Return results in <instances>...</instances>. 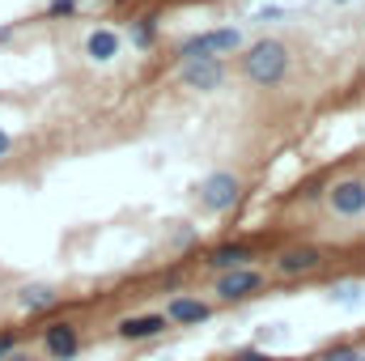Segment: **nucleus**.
<instances>
[{
    "label": "nucleus",
    "mask_w": 365,
    "mask_h": 361,
    "mask_svg": "<svg viewBox=\"0 0 365 361\" xmlns=\"http://www.w3.org/2000/svg\"><path fill=\"white\" fill-rule=\"evenodd\" d=\"M289 64H293V56H289V47L280 39H259L242 56V77L251 86H259V90H272L289 77Z\"/></svg>",
    "instance_id": "f257e3e1"
},
{
    "label": "nucleus",
    "mask_w": 365,
    "mask_h": 361,
    "mask_svg": "<svg viewBox=\"0 0 365 361\" xmlns=\"http://www.w3.org/2000/svg\"><path fill=\"white\" fill-rule=\"evenodd\" d=\"M242 51V30L238 26H217V30H200L179 43V64L182 60H225Z\"/></svg>",
    "instance_id": "f03ea898"
},
{
    "label": "nucleus",
    "mask_w": 365,
    "mask_h": 361,
    "mask_svg": "<svg viewBox=\"0 0 365 361\" xmlns=\"http://www.w3.org/2000/svg\"><path fill=\"white\" fill-rule=\"evenodd\" d=\"M195 195H200L204 213H230L238 204V195H242V179L234 171H212L208 179L195 187Z\"/></svg>",
    "instance_id": "7ed1b4c3"
},
{
    "label": "nucleus",
    "mask_w": 365,
    "mask_h": 361,
    "mask_svg": "<svg viewBox=\"0 0 365 361\" xmlns=\"http://www.w3.org/2000/svg\"><path fill=\"white\" fill-rule=\"evenodd\" d=\"M259 289H264V272H255L251 264H247V268L217 272V285H212V293H217L221 302H247V298L259 293Z\"/></svg>",
    "instance_id": "20e7f679"
},
{
    "label": "nucleus",
    "mask_w": 365,
    "mask_h": 361,
    "mask_svg": "<svg viewBox=\"0 0 365 361\" xmlns=\"http://www.w3.org/2000/svg\"><path fill=\"white\" fill-rule=\"evenodd\" d=\"M179 81L195 93H217L225 86V60H182Z\"/></svg>",
    "instance_id": "39448f33"
},
{
    "label": "nucleus",
    "mask_w": 365,
    "mask_h": 361,
    "mask_svg": "<svg viewBox=\"0 0 365 361\" xmlns=\"http://www.w3.org/2000/svg\"><path fill=\"white\" fill-rule=\"evenodd\" d=\"M43 353L51 361H73L81 353V332H77V323H68V319H56V323H47L43 327Z\"/></svg>",
    "instance_id": "423d86ee"
},
{
    "label": "nucleus",
    "mask_w": 365,
    "mask_h": 361,
    "mask_svg": "<svg viewBox=\"0 0 365 361\" xmlns=\"http://www.w3.org/2000/svg\"><path fill=\"white\" fill-rule=\"evenodd\" d=\"M327 208L336 217H361L365 213V179H340L327 187Z\"/></svg>",
    "instance_id": "0eeeda50"
},
{
    "label": "nucleus",
    "mask_w": 365,
    "mask_h": 361,
    "mask_svg": "<svg viewBox=\"0 0 365 361\" xmlns=\"http://www.w3.org/2000/svg\"><path fill=\"white\" fill-rule=\"evenodd\" d=\"M162 315L170 319V327H200V323H208V319H212V306H208L204 298L179 293V298H170V302H166V310H162Z\"/></svg>",
    "instance_id": "6e6552de"
},
{
    "label": "nucleus",
    "mask_w": 365,
    "mask_h": 361,
    "mask_svg": "<svg viewBox=\"0 0 365 361\" xmlns=\"http://www.w3.org/2000/svg\"><path fill=\"white\" fill-rule=\"evenodd\" d=\"M170 327V319L166 315H128V319H119L115 323V336L119 340H132V345H140V340H153V336H162Z\"/></svg>",
    "instance_id": "1a4fd4ad"
},
{
    "label": "nucleus",
    "mask_w": 365,
    "mask_h": 361,
    "mask_svg": "<svg viewBox=\"0 0 365 361\" xmlns=\"http://www.w3.org/2000/svg\"><path fill=\"white\" fill-rule=\"evenodd\" d=\"M323 268V251L319 247H284L276 255V272L280 276H310Z\"/></svg>",
    "instance_id": "9d476101"
},
{
    "label": "nucleus",
    "mask_w": 365,
    "mask_h": 361,
    "mask_svg": "<svg viewBox=\"0 0 365 361\" xmlns=\"http://www.w3.org/2000/svg\"><path fill=\"white\" fill-rule=\"evenodd\" d=\"M13 302H17L26 315H43V310H51V306H60V289L47 285V280H30V285H21V289L13 293Z\"/></svg>",
    "instance_id": "9b49d317"
},
{
    "label": "nucleus",
    "mask_w": 365,
    "mask_h": 361,
    "mask_svg": "<svg viewBox=\"0 0 365 361\" xmlns=\"http://www.w3.org/2000/svg\"><path fill=\"white\" fill-rule=\"evenodd\" d=\"M119 47H123V39L115 30H106V26H98V30L86 34V60L90 64H110L119 56Z\"/></svg>",
    "instance_id": "f8f14e48"
},
{
    "label": "nucleus",
    "mask_w": 365,
    "mask_h": 361,
    "mask_svg": "<svg viewBox=\"0 0 365 361\" xmlns=\"http://www.w3.org/2000/svg\"><path fill=\"white\" fill-rule=\"evenodd\" d=\"M255 255H251V247L247 243H221V247H212L208 255H204V264L212 272H230V268H247Z\"/></svg>",
    "instance_id": "ddd939ff"
},
{
    "label": "nucleus",
    "mask_w": 365,
    "mask_h": 361,
    "mask_svg": "<svg viewBox=\"0 0 365 361\" xmlns=\"http://www.w3.org/2000/svg\"><path fill=\"white\" fill-rule=\"evenodd\" d=\"M361 298H365V285H357V280L331 285V302H336V306H361Z\"/></svg>",
    "instance_id": "4468645a"
},
{
    "label": "nucleus",
    "mask_w": 365,
    "mask_h": 361,
    "mask_svg": "<svg viewBox=\"0 0 365 361\" xmlns=\"http://www.w3.org/2000/svg\"><path fill=\"white\" fill-rule=\"evenodd\" d=\"M153 39H158V17H140V21H132V47H153Z\"/></svg>",
    "instance_id": "2eb2a0df"
},
{
    "label": "nucleus",
    "mask_w": 365,
    "mask_h": 361,
    "mask_svg": "<svg viewBox=\"0 0 365 361\" xmlns=\"http://www.w3.org/2000/svg\"><path fill=\"white\" fill-rule=\"evenodd\" d=\"M319 361H365V349H353V345H336V349H327Z\"/></svg>",
    "instance_id": "dca6fc26"
},
{
    "label": "nucleus",
    "mask_w": 365,
    "mask_h": 361,
    "mask_svg": "<svg viewBox=\"0 0 365 361\" xmlns=\"http://www.w3.org/2000/svg\"><path fill=\"white\" fill-rule=\"evenodd\" d=\"M77 0H47V17H73Z\"/></svg>",
    "instance_id": "f3484780"
},
{
    "label": "nucleus",
    "mask_w": 365,
    "mask_h": 361,
    "mask_svg": "<svg viewBox=\"0 0 365 361\" xmlns=\"http://www.w3.org/2000/svg\"><path fill=\"white\" fill-rule=\"evenodd\" d=\"M13 349H21V336H17V332H0V357L13 353Z\"/></svg>",
    "instance_id": "a211bd4d"
},
{
    "label": "nucleus",
    "mask_w": 365,
    "mask_h": 361,
    "mask_svg": "<svg viewBox=\"0 0 365 361\" xmlns=\"http://www.w3.org/2000/svg\"><path fill=\"white\" fill-rule=\"evenodd\" d=\"M234 361H272V353H264V349H238Z\"/></svg>",
    "instance_id": "6ab92c4d"
},
{
    "label": "nucleus",
    "mask_w": 365,
    "mask_h": 361,
    "mask_svg": "<svg viewBox=\"0 0 365 361\" xmlns=\"http://www.w3.org/2000/svg\"><path fill=\"white\" fill-rule=\"evenodd\" d=\"M255 17H259V21H280V17H284V9H280V4H264Z\"/></svg>",
    "instance_id": "aec40b11"
},
{
    "label": "nucleus",
    "mask_w": 365,
    "mask_h": 361,
    "mask_svg": "<svg viewBox=\"0 0 365 361\" xmlns=\"http://www.w3.org/2000/svg\"><path fill=\"white\" fill-rule=\"evenodd\" d=\"M9 153H13V136H9V132H4V128H0V162H4V158H9Z\"/></svg>",
    "instance_id": "412c9836"
},
{
    "label": "nucleus",
    "mask_w": 365,
    "mask_h": 361,
    "mask_svg": "<svg viewBox=\"0 0 365 361\" xmlns=\"http://www.w3.org/2000/svg\"><path fill=\"white\" fill-rule=\"evenodd\" d=\"M0 361H34V357H30L26 349H13V353H4V357H0Z\"/></svg>",
    "instance_id": "4be33fe9"
},
{
    "label": "nucleus",
    "mask_w": 365,
    "mask_h": 361,
    "mask_svg": "<svg viewBox=\"0 0 365 361\" xmlns=\"http://www.w3.org/2000/svg\"><path fill=\"white\" fill-rule=\"evenodd\" d=\"M336 4H349V0H336Z\"/></svg>",
    "instance_id": "5701e85b"
}]
</instances>
